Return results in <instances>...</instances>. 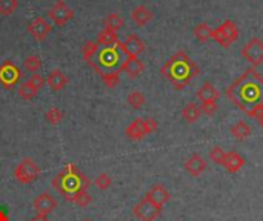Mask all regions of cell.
<instances>
[{
    "mask_svg": "<svg viewBox=\"0 0 263 221\" xmlns=\"http://www.w3.org/2000/svg\"><path fill=\"white\" fill-rule=\"evenodd\" d=\"M225 94L234 106L251 118H257L263 111V77L255 68L246 69L226 88Z\"/></svg>",
    "mask_w": 263,
    "mask_h": 221,
    "instance_id": "obj_1",
    "label": "cell"
},
{
    "mask_svg": "<svg viewBox=\"0 0 263 221\" xmlns=\"http://www.w3.org/2000/svg\"><path fill=\"white\" fill-rule=\"evenodd\" d=\"M160 72L177 91H182L192 79L199 76V66L185 51H177L163 63Z\"/></svg>",
    "mask_w": 263,
    "mask_h": 221,
    "instance_id": "obj_2",
    "label": "cell"
},
{
    "mask_svg": "<svg viewBox=\"0 0 263 221\" xmlns=\"http://www.w3.org/2000/svg\"><path fill=\"white\" fill-rule=\"evenodd\" d=\"M91 181L88 177L80 172V169L74 163H68L65 169L53 180V187L68 200L73 193H76L80 189H88Z\"/></svg>",
    "mask_w": 263,
    "mask_h": 221,
    "instance_id": "obj_3",
    "label": "cell"
},
{
    "mask_svg": "<svg viewBox=\"0 0 263 221\" xmlns=\"http://www.w3.org/2000/svg\"><path fill=\"white\" fill-rule=\"evenodd\" d=\"M119 46H109V48H103L100 51H97V54L88 62L90 66L94 68V71L100 76L106 74V72H122L120 66H122V59H120V53L117 50Z\"/></svg>",
    "mask_w": 263,
    "mask_h": 221,
    "instance_id": "obj_4",
    "label": "cell"
},
{
    "mask_svg": "<svg viewBox=\"0 0 263 221\" xmlns=\"http://www.w3.org/2000/svg\"><path fill=\"white\" fill-rule=\"evenodd\" d=\"M211 39L217 42L220 46L228 48L238 39V28L234 20H225L218 28L212 30Z\"/></svg>",
    "mask_w": 263,
    "mask_h": 221,
    "instance_id": "obj_5",
    "label": "cell"
},
{
    "mask_svg": "<svg viewBox=\"0 0 263 221\" xmlns=\"http://www.w3.org/2000/svg\"><path fill=\"white\" fill-rule=\"evenodd\" d=\"M39 175H40V167L30 157L24 158L14 169V178L20 184H31L33 181H36L39 178Z\"/></svg>",
    "mask_w": 263,
    "mask_h": 221,
    "instance_id": "obj_6",
    "label": "cell"
},
{
    "mask_svg": "<svg viewBox=\"0 0 263 221\" xmlns=\"http://www.w3.org/2000/svg\"><path fill=\"white\" fill-rule=\"evenodd\" d=\"M162 212V207L154 204L146 195L143 200H140L134 207H133V213L140 219V221H154Z\"/></svg>",
    "mask_w": 263,
    "mask_h": 221,
    "instance_id": "obj_7",
    "label": "cell"
},
{
    "mask_svg": "<svg viewBox=\"0 0 263 221\" xmlns=\"http://www.w3.org/2000/svg\"><path fill=\"white\" fill-rule=\"evenodd\" d=\"M242 56L251 63V68L258 66L260 63H263V42L258 37H252L242 48Z\"/></svg>",
    "mask_w": 263,
    "mask_h": 221,
    "instance_id": "obj_8",
    "label": "cell"
},
{
    "mask_svg": "<svg viewBox=\"0 0 263 221\" xmlns=\"http://www.w3.org/2000/svg\"><path fill=\"white\" fill-rule=\"evenodd\" d=\"M22 77V72L19 69L17 65H14L13 62L7 60L0 65V85H2L5 89H11L13 86H16L19 83Z\"/></svg>",
    "mask_w": 263,
    "mask_h": 221,
    "instance_id": "obj_9",
    "label": "cell"
},
{
    "mask_svg": "<svg viewBox=\"0 0 263 221\" xmlns=\"http://www.w3.org/2000/svg\"><path fill=\"white\" fill-rule=\"evenodd\" d=\"M48 17L57 25V27H65L73 17H74V11L67 5L65 0H57V2L48 10Z\"/></svg>",
    "mask_w": 263,
    "mask_h": 221,
    "instance_id": "obj_10",
    "label": "cell"
},
{
    "mask_svg": "<svg viewBox=\"0 0 263 221\" xmlns=\"http://www.w3.org/2000/svg\"><path fill=\"white\" fill-rule=\"evenodd\" d=\"M28 33L34 37V40L37 42H43L47 40V37L51 34L53 27L50 25V22L45 17H36L28 23Z\"/></svg>",
    "mask_w": 263,
    "mask_h": 221,
    "instance_id": "obj_11",
    "label": "cell"
},
{
    "mask_svg": "<svg viewBox=\"0 0 263 221\" xmlns=\"http://www.w3.org/2000/svg\"><path fill=\"white\" fill-rule=\"evenodd\" d=\"M119 50L126 56V57H139L143 51H145V43L143 40L136 36V34H129L126 37L125 42H119L117 43Z\"/></svg>",
    "mask_w": 263,
    "mask_h": 221,
    "instance_id": "obj_12",
    "label": "cell"
},
{
    "mask_svg": "<svg viewBox=\"0 0 263 221\" xmlns=\"http://www.w3.org/2000/svg\"><path fill=\"white\" fill-rule=\"evenodd\" d=\"M34 209L37 213L50 215L51 212L57 209V200L50 192H43L34 200Z\"/></svg>",
    "mask_w": 263,
    "mask_h": 221,
    "instance_id": "obj_13",
    "label": "cell"
},
{
    "mask_svg": "<svg viewBox=\"0 0 263 221\" xmlns=\"http://www.w3.org/2000/svg\"><path fill=\"white\" fill-rule=\"evenodd\" d=\"M185 170L188 172L189 177H199L203 174V170L206 169V160L199 155V154H192L183 164Z\"/></svg>",
    "mask_w": 263,
    "mask_h": 221,
    "instance_id": "obj_14",
    "label": "cell"
},
{
    "mask_svg": "<svg viewBox=\"0 0 263 221\" xmlns=\"http://www.w3.org/2000/svg\"><path fill=\"white\" fill-rule=\"evenodd\" d=\"M68 82L70 80H68L67 74L62 72V69H53L47 77V83L51 88V91H54V92L63 91L68 86Z\"/></svg>",
    "mask_w": 263,
    "mask_h": 221,
    "instance_id": "obj_15",
    "label": "cell"
},
{
    "mask_svg": "<svg viewBox=\"0 0 263 221\" xmlns=\"http://www.w3.org/2000/svg\"><path fill=\"white\" fill-rule=\"evenodd\" d=\"M125 135L133 140V141H139L142 138H145L148 135V131L145 128V118H136L129 123V126L125 129Z\"/></svg>",
    "mask_w": 263,
    "mask_h": 221,
    "instance_id": "obj_16",
    "label": "cell"
},
{
    "mask_svg": "<svg viewBox=\"0 0 263 221\" xmlns=\"http://www.w3.org/2000/svg\"><path fill=\"white\" fill-rule=\"evenodd\" d=\"M120 71L126 72L131 79H136L145 71V63L139 57H126L120 66Z\"/></svg>",
    "mask_w": 263,
    "mask_h": 221,
    "instance_id": "obj_17",
    "label": "cell"
},
{
    "mask_svg": "<svg viewBox=\"0 0 263 221\" xmlns=\"http://www.w3.org/2000/svg\"><path fill=\"white\" fill-rule=\"evenodd\" d=\"M222 166H223L228 172L235 174V172H238V170L245 166V158H243L240 154H237L235 151H231V152H226V154H225V158H223Z\"/></svg>",
    "mask_w": 263,
    "mask_h": 221,
    "instance_id": "obj_18",
    "label": "cell"
},
{
    "mask_svg": "<svg viewBox=\"0 0 263 221\" xmlns=\"http://www.w3.org/2000/svg\"><path fill=\"white\" fill-rule=\"evenodd\" d=\"M146 197H148L154 204H157V206H160V207H163V206L169 201V198H171L169 192L166 190V187H165L163 184H154V186L148 190Z\"/></svg>",
    "mask_w": 263,
    "mask_h": 221,
    "instance_id": "obj_19",
    "label": "cell"
},
{
    "mask_svg": "<svg viewBox=\"0 0 263 221\" xmlns=\"http://www.w3.org/2000/svg\"><path fill=\"white\" fill-rule=\"evenodd\" d=\"M152 17H154V14H152V11L148 8V7H145V5H139V7H136L133 11H131V20L137 25V27H145V25H148L151 20H152Z\"/></svg>",
    "mask_w": 263,
    "mask_h": 221,
    "instance_id": "obj_20",
    "label": "cell"
},
{
    "mask_svg": "<svg viewBox=\"0 0 263 221\" xmlns=\"http://www.w3.org/2000/svg\"><path fill=\"white\" fill-rule=\"evenodd\" d=\"M218 97H220V94H218V91L215 89V86L211 82H205L197 91V99L200 100V103H203V102H217Z\"/></svg>",
    "mask_w": 263,
    "mask_h": 221,
    "instance_id": "obj_21",
    "label": "cell"
},
{
    "mask_svg": "<svg viewBox=\"0 0 263 221\" xmlns=\"http://www.w3.org/2000/svg\"><path fill=\"white\" fill-rule=\"evenodd\" d=\"M119 42H120V40H119V37H117V33L109 31V30H105V28H103V31H100V33L97 34V40H96V43H97L99 46H103V48L117 46Z\"/></svg>",
    "mask_w": 263,
    "mask_h": 221,
    "instance_id": "obj_22",
    "label": "cell"
},
{
    "mask_svg": "<svg viewBox=\"0 0 263 221\" xmlns=\"http://www.w3.org/2000/svg\"><path fill=\"white\" fill-rule=\"evenodd\" d=\"M231 135H232L235 140L243 141V140H246V138L251 135V128H249V125H248L246 121L240 120V121H237L235 125L231 126Z\"/></svg>",
    "mask_w": 263,
    "mask_h": 221,
    "instance_id": "obj_23",
    "label": "cell"
},
{
    "mask_svg": "<svg viewBox=\"0 0 263 221\" xmlns=\"http://www.w3.org/2000/svg\"><path fill=\"white\" fill-rule=\"evenodd\" d=\"M123 25H125V20H123V17L119 13H111L103 20L105 30H109V31H114V33H117Z\"/></svg>",
    "mask_w": 263,
    "mask_h": 221,
    "instance_id": "obj_24",
    "label": "cell"
},
{
    "mask_svg": "<svg viewBox=\"0 0 263 221\" xmlns=\"http://www.w3.org/2000/svg\"><path fill=\"white\" fill-rule=\"evenodd\" d=\"M200 114H202L200 106L195 105V103H188V105H185L183 109H182V117H183V120L188 121V123H195V121L199 120Z\"/></svg>",
    "mask_w": 263,
    "mask_h": 221,
    "instance_id": "obj_25",
    "label": "cell"
},
{
    "mask_svg": "<svg viewBox=\"0 0 263 221\" xmlns=\"http://www.w3.org/2000/svg\"><path fill=\"white\" fill-rule=\"evenodd\" d=\"M67 201L74 203V204H77V206H80V207H86V206L91 204L93 197L90 195L88 189H80V190H77L76 193H73Z\"/></svg>",
    "mask_w": 263,
    "mask_h": 221,
    "instance_id": "obj_26",
    "label": "cell"
},
{
    "mask_svg": "<svg viewBox=\"0 0 263 221\" xmlns=\"http://www.w3.org/2000/svg\"><path fill=\"white\" fill-rule=\"evenodd\" d=\"M194 36L197 37L199 42L202 43H206L208 40H211V36H212V28L208 25V23H199L195 28H194Z\"/></svg>",
    "mask_w": 263,
    "mask_h": 221,
    "instance_id": "obj_27",
    "label": "cell"
},
{
    "mask_svg": "<svg viewBox=\"0 0 263 221\" xmlns=\"http://www.w3.org/2000/svg\"><path fill=\"white\" fill-rule=\"evenodd\" d=\"M19 8V0H0V16H13Z\"/></svg>",
    "mask_w": 263,
    "mask_h": 221,
    "instance_id": "obj_28",
    "label": "cell"
},
{
    "mask_svg": "<svg viewBox=\"0 0 263 221\" xmlns=\"http://www.w3.org/2000/svg\"><path fill=\"white\" fill-rule=\"evenodd\" d=\"M126 102H128V105H129L131 108L140 109V108L146 103V97H145V94L140 92V91H133V92L128 94Z\"/></svg>",
    "mask_w": 263,
    "mask_h": 221,
    "instance_id": "obj_29",
    "label": "cell"
},
{
    "mask_svg": "<svg viewBox=\"0 0 263 221\" xmlns=\"http://www.w3.org/2000/svg\"><path fill=\"white\" fill-rule=\"evenodd\" d=\"M63 118H65V114H63V111H62L60 108H57V106L50 108V109L45 112V120H47L50 125H53V126L59 125Z\"/></svg>",
    "mask_w": 263,
    "mask_h": 221,
    "instance_id": "obj_30",
    "label": "cell"
},
{
    "mask_svg": "<svg viewBox=\"0 0 263 221\" xmlns=\"http://www.w3.org/2000/svg\"><path fill=\"white\" fill-rule=\"evenodd\" d=\"M37 89L30 83V82H25V83H22L20 86H19V95H20V99H24V100H27V102H30V100H33L36 95H37Z\"/></svg>",
    "mask_w": 263,
    "mask_h": 221,
    "instance_id": "obj_31",
    "label": "cell"
},
{
    "mask_svg": "<svg viewBox=\"0 0 263 221\" xmlns=\"http://www.w3.org/2000/svg\"><path fill=\"white\" fill-rule=\"evenodd\" d=\"M97 51H99V45L96 43V42H91V40H88L85 45H83V48H82V56H83V60L88 63L96 54H97Z\"/></svg>",
    "mask_w": 263,
    "mask_h": 221,
    "instance_id": "obj_32",
    "label": "cell"
},
{
    "mask_svg": "<svg viewBox=\"0 0 263 221\" xmlns=\"http://www.w3.org/2000/svg\"><path fill=\"white\" fill-rule=\"evenodd\" d=\"M25 68L30 71V72H39L40 71V68H42V59L39 57V56H28L27 59H25Z\"/></svg>",
    "mask_w": 263,
    "mask_h": 221,
    "instance_id": "obj_33",
    "label": "cell"
},
{
    "mask_svg": "<svg viewBox=\"0 0 263 221\" xmlns=\"http://www.w3.org/2000/svg\"><path fill=\"white\" fill-rule=\"evenodd\" d=\"M94 184H96V187H97L99 190H108V189L111 187V184H113V180H111V177H109L106 172H102V174L94 180Z\"/></svg>",
    "mask_w": 263,
    "mask_h": 221,
    "instance_id": "obj_34",
    "label": "cell"
},
{
    "mask_svg": "<svg viewBox=\"0 0 263 221\" xmlns=\"http://www.w3.org/2000/svg\"><path fill=\"white\" fill-rule=\"evenodd\" d=\"M103 83L108 86V88H116L119 83H120V72L116 71V72H106L103 76H100Z\"/></svg>",
    "mask_w": 263,
    "mask_h": 221,
    "instance_id": "obj_35",
    "label": "cell"
},
{
    "mask_svg": "<svg viewBox=\"0 0 263 221\" xmlns=\"http://www.w3.org/2000/svg\"><path fill=\"white\" fill-rule=\"evenodd\" d=\"M225 151L220 148V146H214L211 151H209V160L214 163V164H222L223 163V158H225Z\"/></svg>",
    "mask_w": 263,
    "mask_h": 221,
    "instance_id": "obj_36",
    "label": "cell"
},
{
    "mask_svg": "<svg viewBox=\"0 0 263 221\" xmlns=\"http://www.w3.org/2000/svg\"><path fill=\"white\" fill-rule=\"evenodd\" d=\"M200 111L205 114V115H214L217 111H218V106H217V102H203L200 103Z\"/></svg>",
    "mask_w": 263,
    "mask_h": 221,
    "instance_id": "obj_37",
    "label": "cell"
},
{
    "mask_svg": "<svg viewBox=\"0 0 263 221\" xmlns=\"http://www.w3.org/2000/svg\"><path fill=\"white\" fill-rule=\"evenodd\" d=\"M37 91H40L43 86H45V83H47V80H45V77L42 76V74H39V72H36V74H33L31 76V79L28 80Z\"/></svg>",
    "mask_w": 263,
    "mask_h": 221,
    "instance_id": "obj_38",
    "label": "cell"
},
{
    "mask_svg": "<svg viewBox=\"0 0 263 221\" xmlns=\"http://www.w3.org/2000/svg\"><path fill=\"white\" fill-rule=\"evenodd\" d=\"M145 128H146V131H148V135L152 134V132H156L157 128H159L157 120L152 118V117H146V118H145Z\"/></svg>",
    "mask_w": 263,
    "mask_h": 221,
    "instance_id": "obj_39",
    "label": "cell"
},
{
    "mask_svg": "<svg viewBox=\"0 0 263 221\" xmlns=\"http://www.w3.org/2000/svg\"><path fill=\"white\" fill-rule=\"evenodd\" d=\"M31 221H50V218H48V215H43V213H36V215L31 218Z\"/></svg>",
    "mask_w": 263,
    "mask_h": 221,
    "instance_id": "obj_40",
    "label": "cell"
},
{
    "mask_svg": "<svg viewBox=\"0 0 263 221\" xmlns=\"http://www.w3.org/2000/svg\"><path fill=\"white\" fill-rule=\"evenodd\" d=\"M255 120H257V123H258V126H260V128L263 129V111L260 112V115H258V117H257Z\"/></svg>",
    "mask_w": 263,
    "mask_h": 221,
    "instance_id": "obj_41",
    "label": "cell"
},
{
    "mask_svg": "<svg viewBox=\"0 0 263 221\" xmlns=\"http://www.w3.org/2000/svg\"><path fill=\"white\" fill-rule=\"evenodd\" d=\"M0 221H8V215L0 209Z\"/></svg>",
    "mask_w": 263,
    "mask_h": 221,
    "instance_id": "obj_42",
    "label": "cell"
},
{
    "mask_svg": "<svg viewBox=\"0 0 263 221\" xmlns=\"http://www.w3.org/2000/svg\"><path fill=\"white\" fill-rule=\"evenodd\" d=\"M83 221H93V219H90V218H85Z\"/></svg>",
    "mask_w": 263,
    "mask_h": 221,
    "instance_id": "obj_43",
    "label": "cell"
},
{
    "mask_svg": "<svg viewBox=\"0 0 263 221\" xmlns=\"http://www.w3.org/2000/svg\"><path fill=\"white\" fill-rule=\"evenodd\" d=\"M37 2H40V0H37Z\"/></svg>",
    "mask_w": 263,
    "mask_h": 221,
    "instance_id": "obj_44",
    "label": "cell"
}]
</instances>
